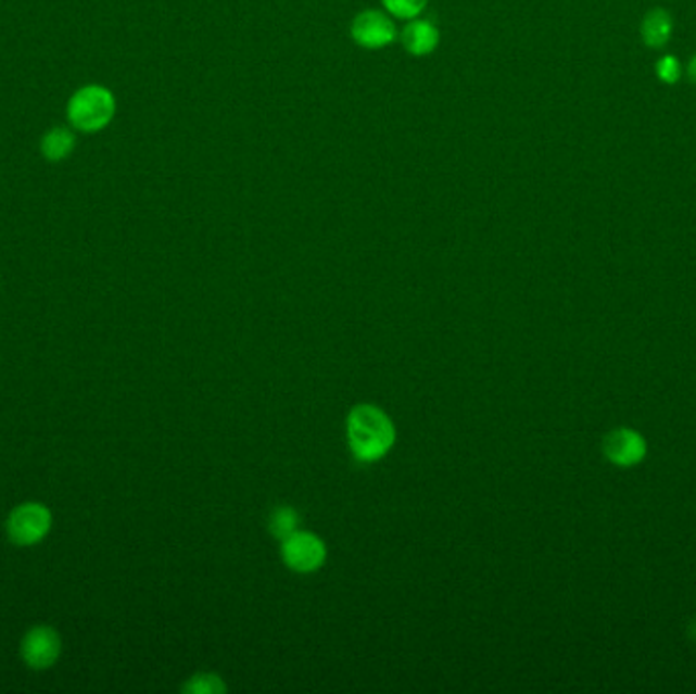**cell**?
I'll use <instances>...</instances> for the list:
<instances>
[{
    "label": "cell",
    "mask_w": 696,
    "mask_h": 694,
    "mask_svg": "<svg viewBox=\"0 0 696 694\" xmlns=\"http://www.w3.org/2000/svg\"><path fill=\"white\" fill-rule=\"evenodd\" d=\"M349 442L360 463H372L389 453L395 442L393 424L375 405H356L349 421Z\"/></svg>",
    "instance_id": "1"
},
{
    "label": "cell",
    "mask_w": 696,
    "mask_h": 694,
    "mask_svg": "<svg viewBox=\"0 0 696 694\" xmlns=\"http://www.w3.org/2000/svg\"><path fill=\"white\" fill-rule=\"evenodd\" d=\"M114 113L116 100L113 92L98 84L84 86L78 92H74L65 106L69 127L86 135L106 129L114 118Z\"/></svg>",
    "instance_id": "2"
},
{
    "label": "cell",
    "mask_w": 696,
    "mask_h": 694,
    "mask_svg": "<svg viewBox=\"0 0 696 694\" xmlns=\"http://www.w3.org/2000/svg\"><path fill=\"white\" fill-rule=\"evenodd\" d=\"M51 523H53L51 512L43 503L27 501L16 505L15 509L9 514L7 535L15 546L29 548L43 542V538L51 530Z\"/></svg>",
    "instance_id": "3"
},
{
    "label": "cell",
    "mask_w": 696,
    "mask_h": 694,
    "mask_svg": "<svg viewBox=\"0 0 696 694\" xmlns=\"http://www.w3.org/2000/svg\"><path fill=\"white\" fill-rule=\"evenodd\" d=\"M62 635L51 626H35L21 640V658L33 670H48L62 656Z\"/></svg>",
    "instance_id": "4"
},
{
    "label": "cell",
    "mask_w": 696,
    "mask_h": 694,
    "mask_svg": "<svg viewBox=\"0 0 696 694\" xmlns=\"http://www.w3.org/2000/svg\"><path fill=\"white\" fill-rule=\"evenodd\" d=\"M283 560L298 572H312L320 568L326 558V548L314 533L295 532L283 540Z\"/></svg>",
    "instance_id": "5"
},
{
    "label": "cell",
    "mask_w": 696,
    "mask_h": 694,
    "mask_svg": "<svg viewBox=\"0 0 696 694\" xmlns=\"http://www.w3.org/2000/svg\"><path fill=\"white\" fill-rule=\"evenodd\" d=\"M351 33L360 48H385L395 39V25L381 11H365L356 15Z\"/></svg>",
    "instance_id": "6"
},
{
    "label": "cell",
    "mask_w": 696,
    "mask_h": 694,
    "mask_svg": "<svg viewBox=\"0 0 696 694\" xmlns=\"http://www.w3.org/2000/svg\"><path fill=\"white\" fill-rule=\"evenodd\" d=\"M603 451L613 465L632 467L646 456V440L633 430L621 428V430H613L605 437Z\"/></svg>",
    "instance_id": "7"
},
{
    "label": "cell",
    "mask_w": 696,
    "mask_h": 694,
    "mask_svg": "<svg viewBox=\"0 0 696 694\" xmlns=\"http://www.w3.org/2000/svg\"><path fill=\"white\" fill-rule=\"evenodd\" d=\"M674 21L666 9H651L642 21V39L651 49L665 48L672 37Z\"/></svg>",
    "instance_id": "8"
},
{
    "label": "cell",
    "mask_w": 696,
    "mask_h": 694,
    "mask_svg": "<svg viewBox=\"0 0 696 694\" xmlns=\"http://www.w3.org/2000/svg\"><path fill=\"white\" fill-rule=\"evenodd\" d=\"M404 46L412 55H428L438 48L440 33L428 21H412L404 29Z\"/></svg>",
    "instance_id": "9"
},
{
    "label": "cell",
    "mask_w": 696,
    "mask_h": 694,
    "mask_svg": "<svg viewBox=\"0 0 696 694\" xmlns=\"http://www.w3.org/2000/svg\"><path fill=\"white\" fill-rule=\"evenodd\" d=\"M76 149V135L67 127H53L41 139V155L48 162H64Z\"/></svg>",
    "instance_id": "10"
},
{
    "label": "cell",
    "mask_w": 696,
    "mask_h": 694,
    "mask_svg": "<svg viewBox=\"0 0 696 694\" xmlns=\"http://www.w3.org/2000/svg\"><path fill=\"white\" fill-rule=\"evenodd\" d=\"M298 523H300V519H298V514H295L293 509H290V507H279L277 512H274V516H271L269 528H271L274 535L286 540V538H290L292 533L298 532Z\"/></svg>",
    "instance_id": "11"
},
{
    "label": "cell",
    "mask_w": 696,
    "mask_h": 694,
    "mask_svg": "<svg viewBox=\"0 0 696 694\" xmlns=\"http://www.w3.org/2000/svg\"><path fill=\"white\" fill-rule=\"evenodd\" d=\"M383 4L397 18H416L426 9L428 0H383Z\"/></svg>",
    "instance_id": "12"
},
{
    "label": "cell",
    "mask_w": 696,
    "mask_h": 694,
    "mask_svg": "<svg viewBox=\"0 0 696 694\" xmlns=\"http://www.w3.org/2000/svg\"><path fill=\"white\" fill-rule=\"evenodd\" d=\"M184 691L188 693H223L225 691V684L220 682L218 677H211V674H198L194 679L190 680Z\"/></svg>",
    "instance_id": "13"
},
{
    "label": "cell",
    "mask_w": 696,
    "mask_h": 694,
    "mask_svg": "<svg viewBox=\"0 0 696 694\" xmlns=\"http://www.w3.org/2000/svg\"><path fill=\"white\" fill-rule=\"evenodd\" d=\"M656 72H658V78L665 81V84H676L681 80V62L674 58V55H665L658 64H656Z\"/></svg>",
    "instance_id": "14"
},
{
    "label": "cell",
    "mask_w": 696,
    "mask_h": 694,
    "mask_svg": "<svg viewBox=\"0 0 696 694\" xmlns=\"http://www.w3.org/2000/svg\"><path fill=\"white\" fill-rule=\"evenodd\" d=\"M686 72H688V78H691V81L696 84V55L691 60V64L686 67Z\"/></svg>",
    "instance_id": "15"
}]
</instances>
